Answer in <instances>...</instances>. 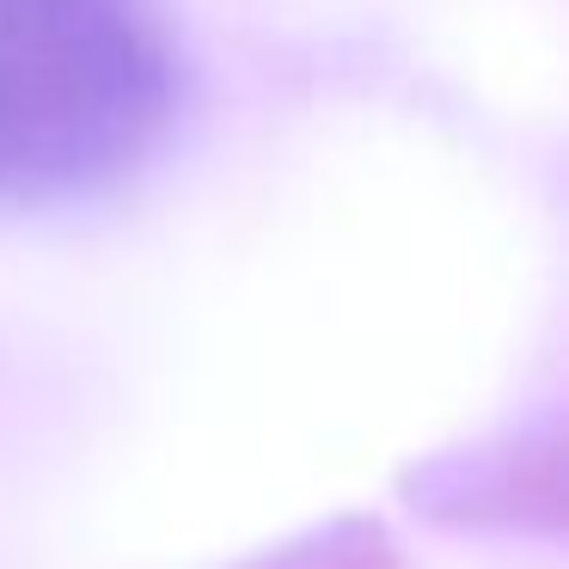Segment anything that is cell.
<instances>
[{
  "label": "cell",
  "mask_w": 569,
  "mask_h": 569,
  "mask_svg": "<svg viewBox=\"0 0 569 569\" xmlns=\"http://www.w3.org/2000/svg\"><path fill=\"white\" fill-rule=\"evenodd\" d=\"M178 92L160 0H0V202L62 209L123 184Z\"/></svg>",
  "instance_id": "cell-1"
}]
</instances>
